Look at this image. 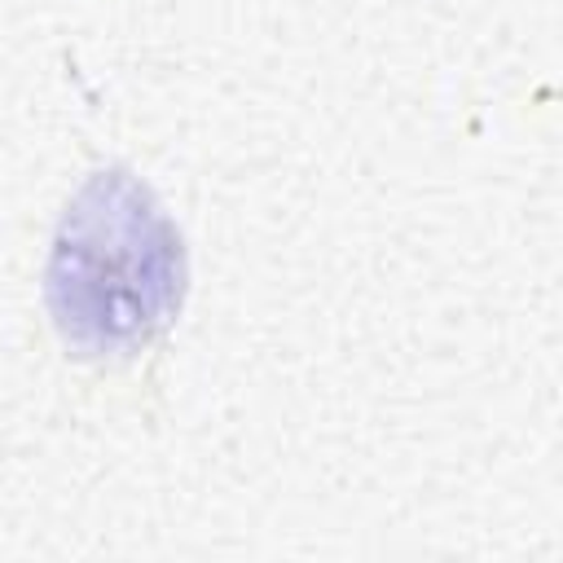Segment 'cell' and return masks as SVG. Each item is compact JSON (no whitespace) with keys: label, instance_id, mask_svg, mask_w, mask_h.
Segmentation results:
<instances>
[{"label":"cell","instance_id":"obj_1","mask_svg":"<svg viewBox=\"0 0 563 563\" xmlns=\"http://www.w3.org/2000/svg\"><path fill=\"white\" fill-rule=\"evenodd\" d=\"M185 251L158 198L123 167H106L70 198L44 290L62 339L79 356H132L180 308Z\"/></svg>","mask_w":563,"mask_h":563}]
</instances>
